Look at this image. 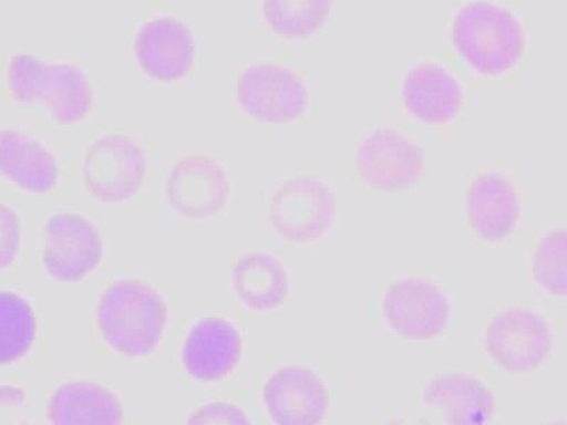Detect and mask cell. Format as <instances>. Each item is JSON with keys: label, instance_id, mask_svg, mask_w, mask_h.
<instances>
[{"label": "cell", "instance_id": "1", "mask_svg": "<svg viewBox=\"0 0 567 425\" xmlns=\"http://www.w3.org/2000/svg\"><path fill=\"white\" fill-rule=\"evenodd\" d=\"M168 307L161 293L141 280L111 283L100 297L97 323L114 351L136 357L148 354L161 341Z\"/></svg>", "mask_w": 567, "mask_h": 425}, {"label": "cell", "instance_id": "2", "mask_svg": "<svg viewBox=\"0 0 567 425\" xmlns=\"http://www.w3.org/2000/svg\"><path fill=\"white\" fill-rule=\"evenodd\" d=\"M10 94L20 103H43L58 124L79 123L90 113L93 90L83 70L48 63L33 54H17L7 71Z\"/></svg>", "mask_w": 567, "mask_h": 425}, {"label": "cell", "instance_id": "3", "mask_svg": "<svg viewBox=\"0 0 567 425\" xmlns=\"http://www.w3.org/2000/svg\"><path fill=\"white\" fill-rule=\"evenodd\" d=\"M453 42L475 70L496 75L518 62L525 38L519 20L509 10L494 3L474 2L455 17Z\"/></svg>", "mask_w": 567, "mask_h": 425}, {"label": "cell", "instance_id": "4", "mask_svg": "<svg viewBox=\"0 0 567 425\" xmlns=\"http://www.w3.org/2000/svg\"><path fill=\"white\" fill-rule=\"evenodd\" d=\"M145 170L144 149L123 134L100 136L89 146L83 160L85 187L104 204H120L138 194Z\"/></svg>", "mask_w": 567, "mask_h": 425}, {"label": "cell", "instance_id": "5", "mask_svg": "<svg viewBox=\"0 0 567 425\" xmlns=\"http://www.w3.org/2000/svg\"><path fill=\"white\" fill-rule=\"evenodd\" d=\"M337 215L336 195L313 176H296L278 187L270 201V221L278 235L293 242L319 239Z\"/></svg>", "mask_w": 567, "mask_h": 425}, {"label": "cell", "instance_id": "6", "mask_svg": "<svg viewBox=\"0 0 567 425\" xmlns=\"http://www.w3.org/2000/svg\"><path fill=\"white\" fill-rule=\"evenodd\" d=\"M236 99L251 118L282 124L297 120L307 110L308 89L296 71L258 63L243 70L236 83Z\"/></svg>", "mask_w": 567, "mask_h": 425}, {"label": "cell", "instance_id": "7", "mask_svg": "<svg viewBox=\"0 0 567 425\" xmlns=\"http://www.w3.org/2000/svg\"><path fill=\"white\" fill-rule=\"evenodd\" d=\"M485 346L493 361L511 374L538 369L548 357L551 333L548 322L524 308H511L491 321Z\"/></svg>", "mask_w": 567, "mask_h": 425}, {"label": "cell", "instance_id": "8", "mask_svg": "<svg viewBox=\"0 0 567 425\" xmlns=\"http://www.w3.org/2000/svg\"><path fill=\"white\" fill-rule=\"evenodd\" d=\"M364 184L383 191L406 190L424 170V154L412 139L394 129L381 128L364 136L354 155Z\"/></svg>", "mask_w": 567, "mask_h": 425}, {"label": "cell", "instance_id": "9", "mask_svg": "<svg viewBox=\"0 0 567 425\" xmlns=\"http://www.w3.org/2000/svg\"><path fill=\"white\" fill-rule=\"evenodd\" d=\"M103 239L94 222L75 212H59L44 227L43 265L58 281L83 280L99 266Z\"/></svg>", "mask_w": 567, "mask_h": 425}, {"label": "cell", "instance_id": "10", "mask_svg": "<svg viewBox=\"0 0 567 425\" xmlns=\"http://www.w3.org/2000/svg\"><path fill=\"white\" fill-rule=\"evenodd\" d=\"M229 195V176L220 162L209 155H187L177 160L165 184L172 209L189 219L216 216Z\"/></svg>", "mask_w": 567, "mask_h": 425}, {"label": "cell", "instance_id": "11", "mask_svg": "<svg viewBox=\"0 0 567 425\" xmlns=\"http://www.w3.org/2000/svg\"><path fill=\"white\" fill-rule=\"evenodd\" d=\"M383 317L398 335L412 341L439 336L447 326L450 303L434 283L404 278L383 297Z\"/></svg>", "mask_w": 567, "mask_h": 425}, {"label": "cell", "instance_id": "12", "mask_svg": "<svg viewBox=\"0 0 567 425\" xmlns=\"http://www.w3.org/2000/svg\"><path fill=\"white\" fill-rule=\"evenodd\" d=\"M265 402L277 425H319L326 418V384L310 369L288 366L268 379Z\"/></svg>", "mask_w": 567, "mask_h": 425}, {"label": "cell", "instance_id": "13", "mask_svg": "<svg viewBox=\"0 0 567 425\" xmlns=\"http://www.w3.org/2000/svg\"><path fill=\"white\" fill-rule=\"evenodd\" d=\"M195 53L194 34L179 19H152L136 33V59L152 79L175 81L185 77L194 64Z\"/></svg>", "mask_w": 567, "mask_h": 425}, {"label": "cell", "instance_id": "14", "mask_svg": "<svg viewBox=\"0 0 567 425\" xmlns=\"http://www.w3.org/2000/svg\"><path fill=\"white\" fill-rule=\"evenodd\" d=\"M241 348L240 332L233 323L221 318L202 319L186 338V371L200 382L219 381L237 366Z\"/></svg>", "mask_w": 567, "mask_h": 425}, {"label": "cell", "instance_id": "15", "mask_svg": "<svg viewBox=\"0 0 567 425\" xmlns=\"http://www.w3.org/2000/svg\"><path fill=\"white\" fill-rule=\"evenodd\" d=\"M519 197L508 177L488 172L475 177L467 194L471 226L487 241H501L519 219Z\"/></svg>", "mask_w": 567, "mask_h": 425}, {"label": "cell", "instance_id": "16", "mask_svg": "<svg viewBox=\"0 0 567 425\" xmlns=\"http://www.w3.org/2000/svg\"><path fill=\"white\" fill-rule=\"evenodd\" d=\"M424 403L439 408L449 425H488L496 407L494 394L480 379L442 374L424 388Z\"/></svg>", "mask_w": 567, "mask_h": 425}, {"label": "cell", "instance_id": "17", "mask_svg": "<svg viewBox=\"0 0 567 425\" xmlns=\"http://www.w3.org/2000/svg\"><path fill=\"white\" fill-rule=\"evenodd\" d=\"M0 172L4 179L29 194H48L59 179L52 152L19 129L0 133Z\"/></svg>", "mask_w": 567, "mask_h": 425}, {"label": "cell", "instance_id": "18", "mask_svg": "<svg viewBox=\"0 0 567 425\" xmlns=\"http://www.w3.org/2000/svg\"><path fill=\"white\" fill-rule=\"evenodd\" d=\"M406 108L427 124H445L458 113L463 93L454 75L440 64L423 63L409 71L403 83Z\"/></svg>", "mask_w": 567, "mask_h": 425}, {"label": "cell", "instance_id": "19", "mask_svg": "<svg viewBox=\"0 0 567 425\" xmlns=\"http://www.w3.org/2000/svg\"><path fill=\"white\" fill-rule=\"evenodd\" d=\"M52 425H123L120 400L97 383L71 382L55 390L49 402Z\"/></svg>", "mask_w": 567, "mask_h": 425}, {"label": "cell", "instance_id": "20", "mask_svg": "<svg viewBox=\"0 0 567 425\" xmlns=\"http://www.w3.org/2000/svg\"><path fill=\"white\" fill-rule=\"evenodd\" d=\"M233 287L247 307L270 311L286 300L290 282L286 267L278 258L268 252L251 251L233 267Z\"/></svg>", "mask_w": 567, "mask_h": 425}, {"label": "cell", "instance_id": "21", "mask_svg": "<svg viewBox=\"0 0 567 425\" xmlns=\"http://www.w3.org/2000/svg\"><path fill=\"white\" fill-rule=\"evenodd\" d=\"M331 10L327 0H267L262 13L268 28L284 38L300 39L316 33Z\"/></svg>", "mask_w": 567, "mask_h": 425}, {"label": "cell", "instance_id": "22", "mask_svg": "<svg viewBox=\"0 0 567 425\" xmlns=\"http://www.w3.org/2000/svg\"><path fill=\"white\" fill-rule=\"evenodd\" d=\"M35 333L32 307L10 291L0 292V359L17 361L28 352Z\"/></svg>", "mask_w": 567, "mask_h": 425}, {"label": "cell", "instance_id": "23", "mask_svg": "<svg viewBox=\"0 0 567 425\" xmlns=\"http://www.w3.org/2000/svg\"><path fill=\"white\" fill-rule=\"evenodd\" d=\"M532 268L536 282L546 292L567 296V230L550 231L540 240Z\"/></svg>", "mask_w": 567, "mask_h": 425}, {"label": "cell", "instance_id": "24", "mask_svg": "<svg viewBox=\"0 0 567 425\" xmlns=\"http://www.w3.org/2000/svg\"><path fill=\"white\" fill-rule=\"evenodd\" d=\"M186 425H252L241 408L229 403H210L196 410Z\"/></svg>", "mask_w": 567, "mask_h": 425}, {"label": "cell", "instance_id": "25", "mask_svg": "<svg viewBox=\"0 0 567 425\" xmlns=\"http://www.w3.org/2000/svg\"><path fill=\"white\" fill-rule=\"evenodd\" d=\"M20 220L13 209L0 206V267L12 265L20 248Z\"/></svg>", "mask_w": 567, "mask_h": 425}, {"label": "cell", "instance_id": "26", "mask_svg": "<svg viewBox=\"0 0 567 425\" xmlns=\"http://www.w3.org/2000/svg\"><path fill=\"white\" fill-rule=\"evenodd\" d=\"M549 425H567V422H564V419H559V422L550 423Z\"/></svg>", "mask_w": 567, "mask_h": 425}, {"label": "cell", "instance_id": "27", "mask_svg": "<svg viewBox=\"0 0 567 425\" xmlns=\"http://www.w3.org/2000/svg\"><path fill=\"white\" fill-rule=\"evenodd\" d=\"M388 425H400L399 423H390Z\"/></svg>", "mask_w": 567, "mask_h": 425}]
</instances>
